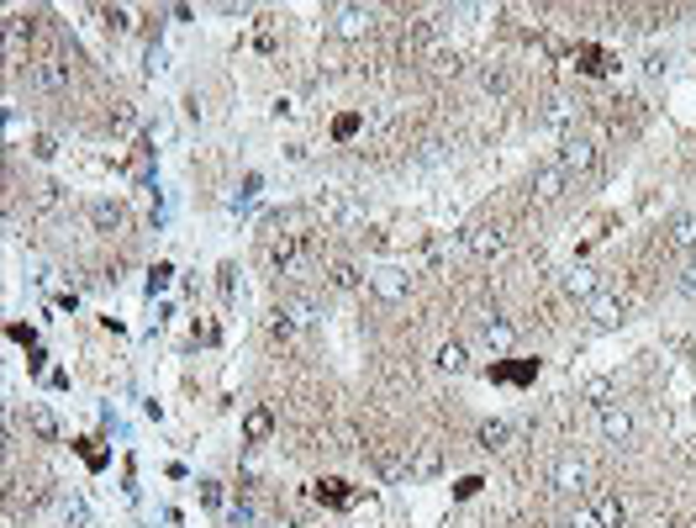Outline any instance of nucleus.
<instances>
[{
    "mask_svg": "<svg viewBox=\"0 0 696 528\" xmlns=\"http://www.w3.org/2000/svg\"><path fill=\"white\" fill-rule=\"evenodd\" d=\"M475 338H480L491 354H512V344H517V327L507 323L496 306H480V312H475Z\"/></svg>",
    "mask_w": 696,
    "mask_h": 528,
    "instance_id": "1",
    "label": "nucleus"
},
{
    "mask_svg": "<svg viewBox=\"0 0 696 528\" xmlns=\"http://www.w3.org/2000/svg\"><path fill=\"white\" fill-rule=\"evenodd\" d=\"M548 481H554V492H565V497L591 492V460H586V454H559L554 471H548Z\"/></svg>",
    "mask_w": 696,
    "mask_h": 528,
    "instance_id": "2",
    "label": "nucleus"
},
{
    "mask_svg": "<svg viewBox=\"0 0 696 528\" xmlns=\"http://www.w3.org/2000/svg\"><path fill=\"white\" fill-rule=\"evenodd\" d=\"M565 191H570V175L559 170V159H548V164H538V170L527 175V196H533L538 206H554Z\"/></svg>",
    "mask_w": 696,
    "mask_h": 528,
    "instance_id": "3",
    "label": "nucleus"
},
{
    "mask_svg": "<svg viewBox=\"0 0 696 528\" xmlns=\"http://www.w3.org/2000/svg\"><path fill=\"white\" fill-rule=\"evenodd\" d=\"M597 164H601V149L591 143V138H565V149H559V170H565L570 180L597 175Z\"/></svg>",
    "mask_w": 696,
    "mask_h": 528,
    "instance_id": "4",
    "label": "nucleus"
},
{
    "mask_svg": "<svg viewBox=\"0 0 696 528\" xmlns=\"http://www.w3.org/2000/svg\"><path fill=\"white\" fill-rule=\"evenodd\" d=\"M374 32V5H333V37L359 43Z\"/></svg>",
    "mask_w": 696,
    "mask_h": 528,
    "instance_id": "5",
    "label": "nucleus"
},
{
    "mask_svg": "<svg viewBox=\"0 0 696 528\" xmlns=\"http://www.w3.org/2000/svg\"><path fill=\"white\" fill-rule=\"evenodd\" d=\"M586 512H591L601 528H622V523H628V502H622L618 492H591Z\"/></svg>",
    "mask_w": 696,
    "mask_h": 528,
    "instance_id": "6",
    "label": "nucleus"
},
{
    "mask_svg": "<svg viewBox=\"0 0 696 528\" xmlns=\"http://www.w3.org/2000/svg\"><path fill=\"white\" fill-rule=\"evenodd\" d=\"M32 75H37V85H43L48 96H64V90H69V79H75V69H69V58L58 53V58H43V64H32Z\"/></svg>",
    "mask_w": 696,
    "mask_h": 528,
    "instance_id": "7",
    "label": "nucleus"
},
{
    "mask_svg": "<svg viewBox=\"0 0 696 528\" xmlns=\"http://www.w3.org/2000/svg\"><path fill=\"white\" fill-rule=\"evenodd\" d=\"M370 291L374 296H380V302H406V291H412V275H406V270H374L370 275Z\"/></svg>",
    "mask_w": 696,
    "mask_h": 528,
    "instance_id": "8",
    "label": "nucleus"
},
{
    "mask_svg": "<svg viewBox=\"0 0 696 528\" xmlns=\"http://www.w3.org/2000/svg\"><path fill=\"white\" fill-rule=\"evenodd\" d=\"M465 243H470V254H480V259H496L501 249H507V233H501L496 223H480L465 233Z\"/></svg>",
    "mask_w": 696,
    "mask_h": 528,
    "instance_id": "9",
    "label": "nucleus"
},
{
    "mask_svg": "<svg viewBox=\"0 0 696 528\" xmlns=\"http://www.w3.org/2000/svg\"><path fill=\"white\" fill-rule=\"evenodd\" d=\"M586 306H591V317H597L601 327H618L622 317H628V302H622L618 291H597V296H591Z\"/></svg>",
    "mask_w": 696,
    "mask_h": 528,
    "instance_id": "10",
    "label": "nucleus"
},
{
    "mask_svg": "<svg viewBox=\"0 0 696 528\" xmlns=\"http://www.w3.org/2000/svg\"><path fill=\"white\" fill-rule=\"evenodd\" d=\"M423 69H427L433 79H454V75H459V53L444 48V43H433V48L423 53Z\"/></svg>",
    "mask_w": 696,
    "mask_h": 528,
    "instance_id": "11",
    "label": "nucleus"
},
{
    "mask_svg": "<svg viewBox=\"0 0 696 528\" xmlns=\"http://www.w3.org/2000/svg\"><path fill=\"white\" fill-rule=\"evenodd\" d=\"M122 223H127L122 202H90V227L96 233H122Z\"/></svg>",
    "mask_w": 696,
    "mask_h": 528,
    "instance_id": "12",
    "label": "nucleus"
},
{
    "mask_svg": "<svg viewBox=\"0 0 696 528\" xmlns=\"http://www.w3.org/2000/svg\"><path fill=\"white\" fill-rule=\"evenodd\" d=\"M559 285H565V296H570V302H591V296L601 291L597 270H570V275L559 280Z\"/></svg>",
    "mask_w": 696,
    "mask_h": 528,
    "instance_id": "13",
    "label": "nucleus"
},
{
    "mask_svg": "<svg viewBox=\"0 0 696 528\" xmlns=\"http://www.w3.org/2000/svg\"><path fill=\"white\" fill-rule=\"evenodd\" d=\"M597 423H601V433H607L612 444H622V439L633 433V418H628L622 407H597Z\"/></svg>",
    "mask_w": 696,
    "mask_h": 528,
    "instance_id": "14",
    "label": "nucleus"
},
{
    "mask_svg": "<svg viewBox=\"0 0 696 528\" xmlns=\"http://www.w3.org/2000/svg\"><path fill=\"white\" fill-rule=\"evenodd\" d=\"M438 465H444L438 444H417V450L406 454V476H438Z\"/></svg>",
    "mask_w": 696,
    "mask_h": 528,
    "instance_id": "15",
    "label": "nucleus"
},
{
    "mask_svg": "<svg viewBox=\"0 0 696 528\" xmlns=\"http://www.w3.org/2000/svg\"><path fill=\"white\" fill-rule=\"evenodd\" d=\"M327 285H333V291H359L364 275H359V264H353V259H333V264H327Z\"/></svg>",
    "mask_w": 696,
    "mask_h": 528,
    "instance_id": "16",
    "label": "nucleus"
},
{
    "mask_svg": "<svg viewBox=\"0 0 696 528\" xmlns=\"http://www.w3.org/2000/svg\"><path fill=\"white\" fill-rule=\"evenodd\" d=\"M280 312H285L296 327H317V323H322V312H317L312 296H291V302H280Z\"/></svg>",
    "mask_w": 696,
    "mask_h": 528,
    "instance_id": "17",
    "label": "nucleus"
},
{
    "mask_svg": "<svg viewBox=\"0 0 696 528\" xmlns=\"http://www.w3.org/2000/svg\"><path fill=\"white\" fill-rule=\"evenodd\" d=\"M26 428H32V433H37V439H58V418H53V407H43V402H32L26 407Z\"/></svg>",
    "mask_w": 696,
    "mask_h": 528,
    "instance_id": "18",
    "label": "nucleus"
},
{
    "mask_svg": "<svg viewBox=\"0 0 696 528\" xmlns=\"http://www.w3.org/2000/svg\"><path fill=\"white\" fill-rule=\"evenodd\" d=\"M270 433H274V412L270 407H253L249 418H243V439H249V444H264Z\"/></svg>",
    "mask_w": 696,
    "mask_h": 528,
    "instance_id": "19",
    "label": "nucleus"
},
{
    "mask_svg": "<svg viewBox=\"0 0 696 528\" xmlns=\"http://www.w3.org/2000/svg\"><path fill=\"white\" fill-rule=\"evenodd\" d=\"M575 117H580V106H575L570 96H548V101H544V122L548 127H570Z\"/></svg>",
    "mask_w": 696,
    "mask_h": 528,
    "instance_id": "20",
    "label": "nucleus"
},
{
    "mask_svg": "<svg viewBox=\"0 0 696 528\" xmlns=\"http://www.w3.org/2000/svg\"><path fill=\"white\" fill-rule=\"evenodd\" d=\"M675 254H696V217H675L670 223V238H665Z\"/></svg>",
    "mask_w": 696,
    "mask_h": 528,
    "instance_id": "21",
    "label": "nucleus"
},
{
    "mask_svg": "<svg viewBox=\"0 0 696 528\" xmlns=\"http://www.w3.org/2000/svg\"><path fill=\"white\" fill-rule=\"evenodd\" d=\"M438 370H448V376H465V370H470V354H465V344H454V338H448L444 349H438Z\"/></svg>",
    "mask_w": 696,
    "mask_h": 528,
    "instance_id": "22",
    "label": "nucleus"
},
{
    "mask_svg": "<svg viewBox=\"0 0 696 528\" xmlns=\"http://www.w3.org/2000/svg\"><path fill=\"white\" fill-rule=\"evenodd\" d=\"M475 439H480V450H507L512 428H507V423H480V433H475Z\"/></svg>",
    "mask_w": 696,
    "mask_h": 528,
    "instance_id": "23",
    "label": "nucleus"
},
{
    "mask_svg": "<svg viewBox=\"0 0 696 528\" xmlns=\"http://www.w3.org/2000/svg\"><path fill=\"white\" fill-rule=\"evenodd\" d=\"M580 397H586V402L591 407H612V380H586V386H580Z\"/></svg>",
    "mask_w": 696,
    "mask_h": 528,
    "instance_id": "24",
    "label": "nucleus"
},
{
    "mask_svg": "<svg viewBox=\"0 0 696 528\" xmlns=\"http://www.w3.org/2000/svg\"><path fill=\"white\" fill-rule=\"evenodd\" d=\"M32 202H37V212H58V202H64V196H58V185H37V191H32Z\"/></svg>",
    "mask_w": 696,
    "mask_h": 528,
    "instance_id": "25",
    "label": "nucleus"
},
{
    "mask_svg": "<svg viewBox=\"0 0 696 528\" xmlns=\"http://www.w3.org/2000/svg\"><path fill=\"white\" fill-rule=\"evenodd\" d=\"M100 22L111 26V32H127V26H132V16H127L122 5H106V11H100Z\"/></svg>",
    "mask_w": 696,
    "mask_h": 528,
    "instance_id": "26",
    "label": "nucleus"
},
{
    "mask_svg": "<svg viewBox=\"0 0 696 528\" xmlns=\"http://www.w3.org/2000/svg\"><path fill=\"white\" fill-rule=\"evenodd\" d=\"M322 497L343 507V502H348V481H322Z\"/></svg>",
    "mask_w": 696,
    "mask_h": 528,
    "instance_id": "27",
    "label": "nucleus"
},
{
    "mask_svg": "<svg viewBox=\"0 0 696 528\" xmlns=\"http://www.w3.org/2000/svg\"><path fill=\"white\" fill-rule=\"evenodd\" d=\"M200 502H206V507H222V486H217V481H200Z\"/></svg>",
    "mask_w": 696,
    "mask_h": 528,
    "instance_id": "28",
    "label": "nucleus"
},
{
    "mask_svg": "<svg viewBox=\"0 0 696 528\" xmlns=\"http://www.w3.org/2000/svg\"><path fill=\"white\" fill-rule=\"evenodd\" d=\"M681 291H686V302H696V264H686V275H681Z\"/></svg>",
    "mask_w": 696,
    "mask_h": 528,
    "instance_id": "29",
    "label": "nucleus"
},
{
    "mask_svg": "<svg viewBox=\"0 0 696 528\" xmlns=\"http://www.w3.org/2000/svg\"><path fill=\"white\" fill-rule=\"evenodd\" d=\"M111 127H117V132H127V127H132V106H117V117H111Z\"/></svg>",
    "mask_w": 696,
    "mask_h": 528,
    "instance_id": "30",
    "label": "nucleus"
},
{
    "mask_svg": "<svg viewBox=\"0 0 696 528\" xmlns=\"http://www.w3.org/2000/svg\"><path fill=\"white\" fill-rule=\"evenodd\" d=\"M32 153L37 159H53V138H32Z\"/></svg>",
    "mask_w": 696,
    "mask_h": 528,
    "instance_id": "31",
    "label": "nucleus"
},
{
    "mask_svg": "<svg viewBox=\"0 0 696 528\" xmlns=\"http://www.w3.org/2000/svg\"><path fill=\"white\" fill-rule=\"evenodd\" d=\"M570 528H601V523L591 518V512H575V518H570Z\"/></svg>",
    "mask_w": 696,
    "mask_h": 528,
    "instance_id": "32",
    "label": "nucleus"
},
{
    "mask_svg": "<svg viewBox=\"0 0 696 528\" xmlns=\"http://www.w3.org/2000/svg\"><path fill=\"white\" fill-rule=\"evenodd\" d=\"M654 528H686V523H681V518H660Z\"/></svg>",
    "mask_w": 696,
    "mask_h": 528,
    "instance_id": "33",
    "label": "nucleus"
},
{
    "mask_svg": "<svg viewBox=\"0 0 696 528\" xmlns=\"http://www.w3.org/2000/svg\"><path fill=\"white\" fill-rule=\"evenodd\" d=\"M280 528H296V523H280Z\"/></svg>",
    "mask_w": 696,
    "mask_h": 528,
    "instance_id": "34",
    "label": "nucleus"
}]
</instances>
